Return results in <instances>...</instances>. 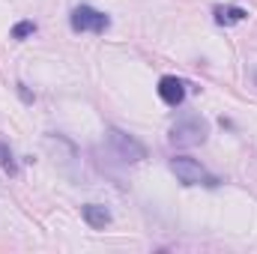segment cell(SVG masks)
I'll return each instance as SVG.
<instances>
[{
	"label": "cell",
	"instance_id": "6da1fadb",
	"mask_svg": "<svg viewBox=\"0 0 257 254\" xmlns=\"http://www.w3.org/2000/svg\"><path fill=\"white\" fill-rule=\"evenodd\" d=\"M206 135H209V126H206V120L203 117H180L174 126H171V144L174 147H197V144H203L206 141Z\"/></svg>",
	"mask_w": 257,
	"mask_h": 254
},
{
	"label": "cell",
	"instance_id": "7a4b0ae2",
	"mask_svg": "<svg viewBox=\"0 0 257 254\" xmlns=\"http://www.w3.org/2000/svg\"><path fill=\"white\" fill-rule=\"evenodd\" d=\"M171 171L177 174V180L183 186H218V180L212 174H206V168L200 162H194L189 156H177L171 159Z\"/></svg>",
	"mask_w": 257,
	"mask_h": 254
},
{
	"label": "cell",
	"instance_id": "3957f363",
	"mask_svg": "<svg viewBox=\"0 0 257 254\" xmlns=\"http://www.w3.org/2000/svg\"><path fill=\"white\" fill-rule=\"evenodd\" d=\"M69 24H72V30L75 33H105L108 27H111V18L105 15V12H99V9H93V6H75L72 9V15H69Z\"/></svg>",
	"mask_w": 257,
	"mask_h": 254
},
{
	"label": "cell",
	"instance_id": "277c9868",
	"mask_svg": "<svg viewBox=\"0 0 257 254\" xmlns=\"http://www.w3.org/2000/svg\"><path fill=\"white\" fill-rule=\"evenodd\" d=\"M108 144L114 147V153H117L123 162H141V159H147L144 144L135 141L126 132H120V129H108Z\"/></svg>",
	"mask_w": 257,
	"mask_h": 254
},
{
	"label": "cell",
	"instance_id": "5b68a950",
	"mask_svg": "<svg viewBox=\"0 0 257 254\" xmlns=\"http://www.w3.org/2000/svg\"><path fill=\"white\" fill-rule=\"evenodd\" d=\"M159 96H162L165 105L180 108V105L186 102V84H183L180 78H174V75H165V78L159 81Z\"/></svg>",
	"mask_w": 257,
	"mask_h": 254
},
{
	"label": "cell",
	"instance_id": "8992f818",
	"mask_svg": "<svg viewBox=\"0 0 257 254\" xmlns=\"http://www.w3.org/2000/svg\"><path fill=\"white\" fill-rule=\"evenodd\" d=\"M81 215H84V221H87L93 230H102L105 224H111V212H108L105 206H99V203H87V206L81 209Z\"/></svg>",
	"mask_w": 257,
	"mask_h": 254
},
{
	"label": "cell",
	"instance_id": "52a82bcc",
	"mask_svg": "<svg viewBox=\"0 0 257 254\" xmlns=\"http://www.w3.org/2000/svg\"><path fill=\"white\" fill-rule=\"evenodd\" d=\"M212 15H215V21L224 24V27H227V24H239V21L248 18V12H245L242 6H215Z\"/></svg>",
	"mask_w": 257,
	"mask_h": 254
},
{
	"label": "cell",
	"instance_id": "ba28073f",
	"mask_svg": "<svg viewBox=\"0 0 257 254\" xmlns=\"http://www.w3.org/2000/svg\"><path fill=\"white\" fill-rule=\"evenodd\" d=\"M0 168L6 171V174H18V168H15V162H12V153H9V147H6V141H0Z\"/></svg>",
	"mask_w": 257,
	"mask_h": 254
},
{
	"label": "cell",
	"instance_id": "9c48e42d",
	"mask_svg": "<svg viewBox=\"0 0 257 254\" xmlns=\"http://www.w3.org/2000/svg\"><path fill=\"white\" fill-rule=\"evenodd\" d=\"M36 33V24L33 21H18L15 27H12V39H27V36H33Z\"/></svg>",
	"mask_w": 257,
	"mask_h": 254
}]
</instances>
